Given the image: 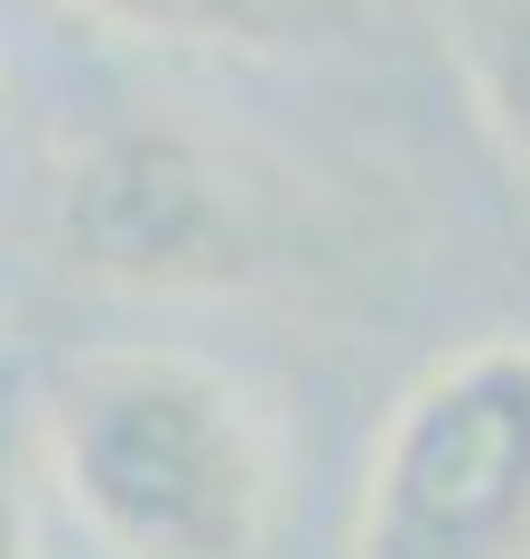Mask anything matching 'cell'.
<instances>
[{
	"instance_id": "6da1fadb",
	"label": "cell",
	"mask_w": 530,
	"mask_h": 559,
	"mask_svg": "<svg viewBox=\"0 0 530 559\" xmlns=\"http://www.w3.org/2000/svg\"><path fill=\"white\" fill-rule=\"evenodd\" d=\"M47 457L112 559H252L270 522V439L242 382L177 345L84 355L47 401Z\"/></svg>"
},
{
	"instance_id": "7a4b0ae2",
	"label": "cell",
	"mask_w": 530,
	"mask_h": 559,
	"mask_svg": "<svg viewBox=\"0 0 530 559\" xmlns=\"http://www.w3.org/2000/svg\"><path fill=\"white\" fill-rule=\"evenodd\" d=\"M65 271L131 299H215L252 289L279 252V197L242 150L177 121H103L65 150L47 197Z\"/></svg>"
},
{
	"instance_id": "3957f363",
	"label": "cell",
	"mask_w": 530,
	"mask_h": 559,
	"mask_svg": "<svg viewBox=\"0 0 530 559\" xmlns=\"http://www.w3.org/2000/svg\"><path fill=\"white\" fill-rule=\"evenodd\" d=\"M353 559H530V336L466 345L400 392Z\"/></svg>"
},
{
	"instance_id": "277c9868",
	"label": "cell",
	"mask_w": 530,
	"mask_h": 559,
	"mask_svg": "<svg viewBox=\"0 0 530 559\" xmlns=\"http://www.w3.org/2000/svg\"><path fill=\"white\" fill-rule=\"evenodd\" d=\"M65 10L121 28V38L242 47V57H279V47H316L353 28V0H65Z\"/></svg>"
},
{
	"instance_id": "5b68a950",
	"label": "cell",
	"mask_w": 530,
	"mask_h": 559,
	"mask_svg": "<svg viewBox=\"0 0 530 559\" xmlns=\"http://www.w3.org/2000/svg\"><path fill=\"white\" fill-rule=\"evenodd\" d=\"M466 66H474V94H484L503 150L530 168V0H493L466 38Z\"/></svg>"
},
{
	"instance_id": "8992f818",
	"label": "cell",
	"mask_w": 530,
	"mask_h": 559,
	"mask_svg": "<svg viewBox=\"0 0 530 559\" xmlns=\"http://www.w3.org/2000/svg\"><path fill=\"white\" fill-rule=\"evenodd\" d=\"M0 559H38V540H28V419L10 364H0Z\"/></svg>"
},
{
	"instance_id": "52a82bcc",
	"label": "cell",
	"mask_w": 530,
	"mask_h": 559,
	"mask_svg": "<svg viewBox=\"0 0 530 559\" xmlns=\"http://www.w3.org/2000/svg\"><path fill=\"white\" fill-rule=\"evenodd\" d=\"M0 112H10V75H0Z\"/></svg>"
}]
</instances>
